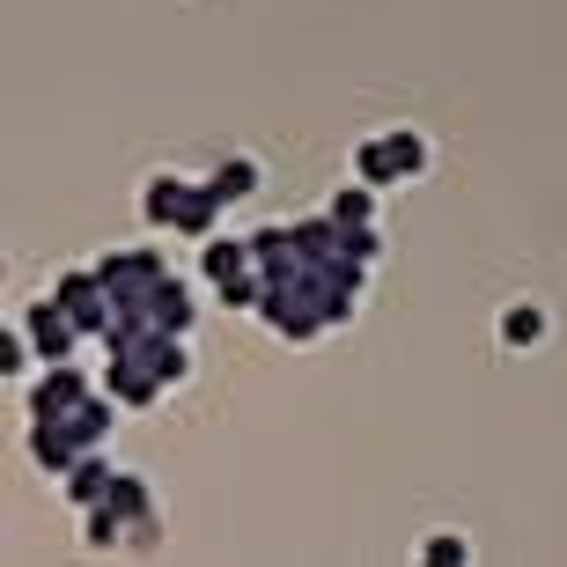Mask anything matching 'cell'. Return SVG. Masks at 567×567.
Returning <instances> with one entry per match:
<instances>
[{
  "label": "cell",
  "instance_id": "52a82bcc",
  "mask_svg": "<svg viewBox=\"0 0 567 567\" xmlns=\"http://www.w3.org/2000/svg\"><path fill=\"white\" fill-rule=\"evenodd\" d=\"M207 185L236 207V199H251V192H258V163H251V155H229L221 169H207Z\"/></svg>",
  "mask_w": 567,
  "mask_h": 567
},
{
  "label": "cell",
  "instance_id": "277c9868",
  "mask_svg": "<svg viewBox=\"0 0 567 567\" xmlns=\"http://www.w3.org/2000/svg\"><path fill=\"white\" fill-rule=\"evenodd\" d=\"M16 324H22L30 339H38V354H44V361H66V354H74V339H82V324L66 317L60 295H38V302H22Z\"/></svg>",
  "mask_w": 567,
  "mask_h": 567
},
{
  "label": "cell",
  "instance_id": "8992f818",
  "mask_svg": "<svg viewBox=\"0 0 567 567\" xmlns=\"http://www.w3.org/2000/svg\"><path fill=\"white\" fill-rule=\"evenodd\" d=\"M494 339H502L508 354H516V347H538V339H546V302H502Z\"/></svg>",
  "mask_w": 567,
  "mask_h": 567
},
{
  "label": "cell",
  "instance_id": "3957f363",
  "mask_svg": "<svg viewBox=\"0 0 567 567\" xmlns=\"http://www.w3.org/2000/svg\"><path fill=\"white\" fill-rule=\"evenodd\" d=\"M427 163H435V147H427V133H413V126H383V133H369V141L354 147V177L377 185V192L427 177Z\"/></svg>",
  "mask_w": 567,
  "mask_h": 567
},
{
  "label": "cell",
  "instance_id": "5b68a950",
  "mask_svg": "<svg viewBox=\"0 0 567 567\" xmlns=\"http://www.w3.org/2000/svg\"><path fill=\"white\" fill-rule=\"evenodd\" d=\"M111 480H118V472H111V457L104 450H89L82 464H74V472H60V486H66V508H96L111 494Z\"/></svg>",
  "mask_w": 567,
  "mask_h": 567
},
{
  "label": "cell",
  "instance_id": "ba28073f",
  "mask_svg": "<svg viewBox=\"0 0 567 567\" xmlns=\"http://www.w3.org/2000/svg\"><path fill=\"white\" fill-rule=\"evenodd\" d=\"M413 560H427V567H464V560H472V538H464V530H427L421 546H413Z\"/></svg>",
  "mask_w": 567,
  "mask_h": 567
},
{
  "label": "cell",
  "instance_id": "6da1fadb",
  "mask_svg": "<svg viewBox=\"0 0 567 567\" xmlns=\"http://www.w3.org/2000/svg\"><path fill=\"white\" fill-rule=\"evenodd\" d=\"M192 377V347L185 332H163V324H126V332H111V377L104 391L118 405H155L163 391Z\"/></svg>",
  "mask_w": 567,
  "mask_h": 567
},
{
  "label": "cell",
  "instance_id": "7a4b0ae2",
  "mask_svg": "<svg viewBox=\"0 0 567 567\" xmlns=\"http://www.w3.org/2000/svg\"><path fill=\"white\" fill-rule=\"evenodd\" d=\"M221 207H229V199H221L207 177H185V169H163V177L141 185V214L147 221H155V229H177V236H199V244L214 236Z\"/></svg>",
  "mask_w": 567,
  "mask_h": 567
}]
</instances>
